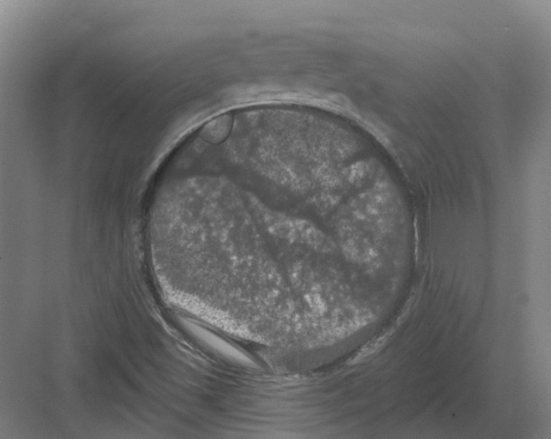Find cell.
Instances as JSON below:
<instances>
[{"instance_id":"6da1fadb","label":"cell","mask_w":551,"mask_h":439,"mask_svg":"<svg viewBox=\"0 0 551 439\" xmlns=\"http://www.w3.org/2000/svg\"><path fill=\"white\" fill-rule=\"evenodd\" d=\"M232 118L230 115H223V116L217 119L216 121H211L203 130V137L208 143L212 144H219L230 134L232 130Z\"/></svg>"}]
</instances>
